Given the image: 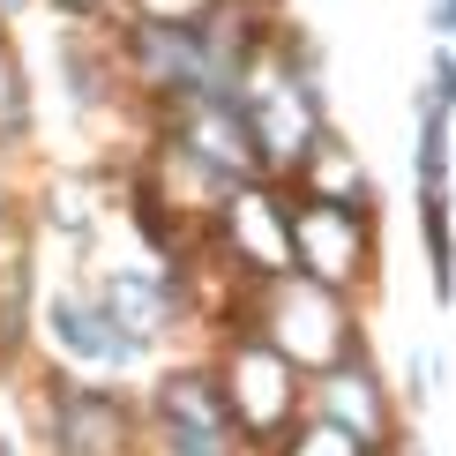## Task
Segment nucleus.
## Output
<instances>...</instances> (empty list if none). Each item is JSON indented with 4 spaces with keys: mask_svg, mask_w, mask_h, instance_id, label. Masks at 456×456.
<instances>
[{
    "mask_svg": "<svg viewBox=\"0 0 456 456\" xmlns=\"http://www.w3.org/2000/svg\"><path fill=\"white\" fill-rule=\"evenodd\" d=\"M434 23H442V30H456V0H442V8H434Z\"/></svg>",
    "mask_w": 456,
    "mask_h": 456,
    "instance_id": "obj_1",
    "label": "nucleus"
}]
</instances>
